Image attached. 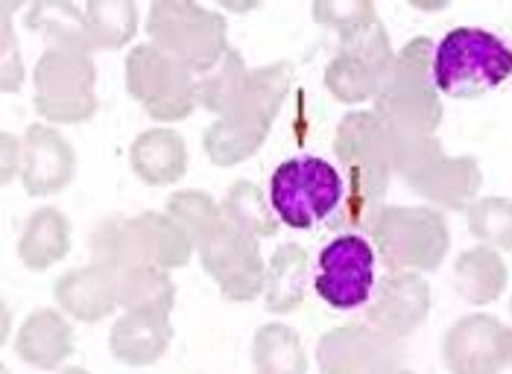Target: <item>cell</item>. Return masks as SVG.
<instances>
[{"instance_id": "cell-1", "label": "cell", "mask_w": 512, "mask_h": 374, "mask_svg": "<svg viewBox=\"0 0 512 374\" xmlns=\"http://www.w3.org/2000/svg\"><path fill=\"white\" fill-rule=\"evenodd\" d=\"M434 50L436 44L428 36L407 41L395 53L381 94L372 100V114L384 126L390 164L398 179L442 152L436 138L442 126V94L434 82Z\"/></svg>"}, {"instance_id": "cell-2", "label": "cell", "mask_w": 512, "mask_h": 374, "mask_svg": "<svg viewBox=\"0 0 512 374\" xmlns=\"http://www.w3.org/2000/svg\"><path fill=\"white\" fill-rule=\"evenodd\" d=\"M334 152L346 167V196L328 225L346 228V234L357 228L369 231L384 211V196L395 176L381 120L372 112L346 114L334 135Z\"/></svg>"}, {"instance_id": "cell-3", "label": "cell", "mask_w": 512, "mask_h": 374, "mask_svg": "<svg viewBox=\"0 0 512 374\" xmlns=\"http://www.w3.org/2000/svg\"><path fill=\"white\" fill-rule=\"evenodd\" d=\"M197 252L191 234L167 211H144L138 217H109L91 234V258L112 269L161 266L179 269Z\"/></svg>"}, {"instance_id": "cell-4", "label": "cell", "mask_w": 512, "mask_h": 374, "mask_svg": "<svg viewBox=\"0 0 512 374\" xmlns=\"http://www.w3.org/2000/svg\"><path fill=\"white\" fill-rule=\"evenodd\" d=\"M512 76V47L480 27H457L436 44V91L454 100H477Z\"/></svg>"}, {"instance_id": "cell-5", "label": "cell", "mask_w": 512, "mask_h": 374, "mask_svg": "<svg viewBox=\"0 0 512 374\" xmlns=\"http://www.w3.org/2000/svg\"><path fill=\"white\" fill-rule=\"evenodd\" d=\"M375 255L395 272H434L451 249V228L428 205H384L369 228Z\"/></svg>"}, {"instance_id": "cell-6", "label": "cell", "mask_w": 512, "mask_h": 374, "mask_svg": "<svg viewBox=\"0 0 512 374\" xmlns=\"http://www.w3.org/2000/svg\"><path fill=\"white\" fill-rule=\"evenodd\" d=\"M147 36L197 76L214 71L232 50L226 18L199 3H153L147 12Z\"/></svg>"}, {"instance_id": "cell-7", "label": "cell", "mask_w": 512, "mask_h": 374, "mask_svg": "<svg viewBox=\"0 0 512 374\" xmlns=\"http://www.w3.org/2000/svg\"><path fill=\"white\" fill-rule=\"evenodd\" d=\"M346 196V182L319 155L290 158L278 167L270 179V202L273 211L290 228H311L328 223Z\"/></svg>"}, {"instance_id": "cell-8", "label": "cell", "mask_w": 512, "mask_h": 374, "mask_svg": "<svg viewBox=\"0 0 512 374\" xmlns=\"http://www.w3.org/2000/svg\"><path fill=\"white\" fill-rule=\"evenodd\" d=\"M36 112L47 123L77 126L97 114V68L91 53L47 47L33 71Z\"/></svg>"}, {"instance_id": "cell-9", "label": "cell", "mask_w": 512, "mask_h": 374, "mask_svg": "<svg viewBox=\"0 0 512 374\" xmlns=\"http://www.w3.org/2000/svg\"><path fill=\"white\" fill-rule=\"evenodd\" d=\"M126 91L153 120H185L197 106V74L164 53L153 41L126 56Z\"/></svg>"}, {"instance_id": "cell-10", "label": "cell", "mask_w": 512, "mask_h": 374, "mask_svg": "<svg viewBox=\"0 0 512 374\" xmlns=\"http://www.w3.org/2000/svg\"><path fill=\"white\" fill-rule=\"evenodd\" d=\"M393 62V44H390L384 24L378 21L363 36L340 44V50L334 53V59L325 68L322 82L337 103L357 106V103L375 100L381 94Z\"/></svg>"}, {"instance_id": "cell-11", "label": "cell", "mask_w": 512, "mask_h": 374, "mask_svg": "<svg viewBox=\"0 0 512 374\" xmlns=\"http://www.w3.org/2000/svg\"><path fill=\"white\" fill-rule=\"evenodd\" d=\"M197 255L226 301H255L264 296L267 263L261 258V246L229 220L199 240Z\"/></svg>"}, {"instance_id": "cell-12", "label": "cell", "mask_w": 512, "mask_h": 374, "mask_svg": "<svg viewBox=\"0 0 512 374\" xmlns=\"http://www.w3.org/2000/svg\"><path fill=\"white\" fill-rule=\"evenodd\" d=\"M375 249L360 234L334 237L316 263L314 290L334 310L363 307L375 293Z\"/></svg>"}, {"instance_id": "cell-13", "label": "cell", "mask_w": 512, "mask_h": 374, "mask_svg": "<svg viewBox=\"0 0 512 374\" xmlns=\"http://www.w3.org/2000/svg\"><path fill=\"white\" fill-rule=\"evenodd\" d=\"M316 363L322 374H384L404 363V351L375 325L349 322L319 337Z\"/></svg>"}, {"instance_id": "cell-14", "label": "cell", "mask_w": 512, "mask_h": 374, "mask_svg": "<svg viewBox=\"0 0 512 374\" xmlns=\"http://www.w3.org/2000/svg\"><path fill=\"white\" fill-rule=\"evenodd\" d=\"M507 325L489 313L457 319L442 337V363L451 374H501L507 369Z\"/></svg>"}, {"instance_id": "cell-15", "label": "cell", "mask_w": 512, "mask_h": 374, "mask_svg": "<svg viewBox=\"0 0 512 374\" xmlns=\"http://www.w3.org/2000/svg\"><path fill=\"white\" fill-rule=\"evenodd\" d=\"M431 313V287L419 272H395L387 269V275L375 284L372 304L366 307L369 325L390 334L393 339L410 337L425 325Z\"/></svg>"}, {"instance_id": "cell-16", "label": "cell", "mask_w": 512, "mask_h": 374, "mask_svg": "<svg viewBox=\"0 0 512 374\" xmlns=\"http://www.w3.org/2000/svg\"><path fill=\"white\" fill-rule=\"evenodd\" d=\"M401 182L439 208L463 211L472 202H477V193L483 187V170L474 155L436 152L413 173H407Z\"/></svg>"}, {"instance_id": "cell-17", "label": "cell", "mask_w": 512, "mask_h": 374, "mask_svg": "<svg viewBox=\"0 0 512 374\" xmlns=\"http://www.w3.org/2000/svg\"><path fill=\"white\" fill-rule=\"evenodd\" d=\"M77 176V152L71 141L47 123H33L24 135L21 185L30 196H56Z\"/></svg>"}, {"instance_id": "cell-18", "label": "cell", "mask_w": 512, "mask_h": 374, "mask_svg": "<svg viewBox=\"0 0 512 374\" xmlns=\"http://www.w3.org/2000/svg\"><path fill=\"white\" fill-rule=\"evenodd\" d=\"M53 296L68 316L79 322H100L120 307L118 269L97 261L85 263L56 281Z\"/></svg>"}, {"instance_id": "cell-19", "label": "cell", "mask_w": 512, "mask_h": 374, "mask_svg": "<svg viewBox=\"0 0 512 374\" xmlns=\"http://www.w3.org/2000/svg\"><path fill=\"white\" fill-rule=\"evenodd\" d=\"M173 342V322L164 310H126L109 331V351L123 366H153Z\"/></svg>"}, {"instance_id": "cell-20", "label": "cell", "mask_w": 512, "mask_h": 374, "mask_svg": "<svg viewBox=\"0 0 512 374\" xmlns=\"http://www.w3.org/2000/svg\"><path fill=\"white\" fill-rule=\"evenodd\" d=\"M15 354L41 372L59 369L74 354V328L59 310L39 307L21 322L15 337Z\"/></svg>"}, {"instance_id": "cell-21", "label": "cell", "mask_w": 512, "mask_h": 374, "mask_svg": "<svg viewBox=\"0 0 512 374\" xmlns=\"http://www.w3.org/2000/svg\"><path fill=\"white\" fill-rule=\"evenodd\" d=\"M129 164H132V173L144 185H176L188 173V144L173 129H164V126L147 129L132 141Z\"/></svg>"}, {"instance_id": "cell-22", "label": "cell", "mask_w": 512, "mask_h": 374, "mask_svg": "<svg viewBox=\"0 0 512 374\" xmlns=\"http://www.w3.org/2000/svg\"><path fill=\"white\" fill-rule=\"evenodd\" d=\"M290 85H293L290 62H273V65L255 68L246 76V85H243V91L237 97L235 109L229 114H237L246 123L270 132L281 106H284V100H287V94H290Z\"/></svg>"}, {"instance_id": "cell-23", "label": "cell", "mask_w": 512, "mask_h": 374, "mask_svg": "<svg viewBox=\"0 0 512 374\" xmlns=\"http://www.w3.org/2000/svg\"><path fill=\"white\" fill-rule=\"evenodd\" d=\"M311 261L299 243H281L267 263L264 304L270 313H293L308 299Z\"/></svg>"}, {"instance_id": "cell-24", "label": "cell", "mask_w": 512, "mask_h": 374, "mask_svg": "<svg viewBox=\"0 0 512 374\" xmlns=\"http://www.w3.org/2000/svg\"><path fill=\"white\" fill-rule=\"evenodd\" d=\"M71 252V223L59 208H39L27 217L18 237V258L27 269L44 272Z\"/></svg>"}, {"instance_id": "cell-25", "label": "cell", "mask_w": 512, "mask_h": 374, "mask_svg": "<svg viewBox=\"0 0 512 374\" xmlns=\"http://www.w3.org/2000/svg\"><path fill=\"white\" fill-rule=\"evenodd\" d=\"M507 281H510L507 263L501 258V252L492 246L480 243L469 252H463L454 263V287L460 299H466L474 307H486L501 299L507 290Z\"/></svg>"}, {"instance_id": "cell-26", "label": "cell", "mask_w": 512, "mask_h": 374, "mask_svg": "<svg viewBox=\"0 0 512 374\" xmlns=\"http://www.w3.org/2000/svg\"><path fill=\"white\" fill-rule=\"evenodd\" d=\"M270 132L246 123L243 117L237 114H223L217 117L205 135H202V147L205 155L214 167H235L240 161L252 158L255 152L261 150V144L267 141Z\"/></svg>"}, {"instance_id": "cell-27", "label": "cell", "mask_w": 512, "mask_h": 374, "mask_svg": "<svg viewBox=\"0 0 512 374\" xmlns=\"http://www.w3.org/2000/svg\"><path fill=\"white\" fill-rule=\"evenodd\" d=\"M252 366L258 374H308L302 337L281 322L258 328L252 337Z\"/></svg>"}, {"instance_id": "cell-28", "label": "cell", "mask_w": 512, "mask_h": 374, "mask_svg": "<svg viewBox=\"0 0 512 374\" xmlns=\"http://www.w3.org/2000/svg\"><path fill=\"white\" fill-rule=\"evenodd\" d=\"M27 27L50 47L94 53V44L85 27V12L74 3H36L27 12Z\"/></svg>"}, {"instance_id": "cell-29", "label": "cell", "mask_w": 512, "mask_h": 374, "mask_svg": "<svg viewBox=\"0 0 512 374\" xmlns=\"http://www.w3.org/2000/svg\"><path fill=\"white\" fill-rule=\"evenodd\" d=\"M220 208H223V217L229 223L240 228V231H246L255 240L276 237L278 234V223L281 220H278L276 211H273L270 196L255 185V182H249V179H240V182L229 187L226 196H223V202H220Z\"/></svg>"}, {"instance_id": "cell-30", "label": "cell", "mask_w": 512, "mask_h": 374, "mask_svg": "<svg viewBox=\"0 0 512 374\" xmlns=\"http://www.w3.org/2000/svg\"><path fill=\"white\" fill-rule=\"evenodd\" d=\"M118 301L123 310H164L176 304V284L161 266H129L118 272Z\"/></svg>"}, {"instance_id": "cell-31", "label": "cell", "mask_w": 512, "mask_h": 374, "mask_svg": "<svg viewBox=\"0 0 512 374\" xmlns=\"http://www.w3.org/2000/svg\"><path fill=\"white\" fill-rule=\"evenodd\" d=\"M246 76H249V68L243 56L232 47L214 71L197 76V106L217 117L229 114L246 85Z\"/></svg>"}, {"instance_id": "cell-32", "label": "cell", "mask_w": 512, "mask_h": 374, "mask_svg": "<svg viewBox=\"0 0 512 374\" xmlns=\"http://www.w3.org/2000/svg\"><path fill=\"white\" fill-rule=\"evenodd\" d=\"M85 27L94 50H120L138 33V9L135 3H88L85 9Z\"/></svg>"}, {"instance_id": "cell-33", "label": "cell", "mask_w": 512, "mask_h": 374, "mask_svg": "<svg viewBox=\"0 0 512 374\" xmlns=\"http://www.w3.org/2000/svg\"><path fill=\"white\" fill-rule=\"evenodd\" d=\"M469 231L483 246L512 249V199L507 196H483L469 205Z\"/></svg>"}, {"instance_id": "cell-34", "label": "cell", "mask_w": 512, "mask_h": 374, "mask_svg": "<svg viewBox=\"0 0 512 374\" xmlns=\"http://www.w3.org/2000/svg\"><path fill=\"white\" fill-rule=\"evenodd\" d=\"M167 214L182 223V228L191 234L194 246H197L202 237H208L214 228L223 225V208L220 202H214L208 193L202 190H179L167 199Z\"/></svg>"}, {"instance_id": "cell-35", "label": "cell", "mask_w": 512, "mask_h": 374, "mask_svg": "<svg viewBox=\"0 0 512 374\" xmlns=\"http://www.w3.org/2000/svg\"><path fill=\"white\" fill-rule=\"evenodd\" d=\"M311 15L319 27H328L340 36V44L352 41V38L363 36L369 27H375L381 18H378V9L375 3H366V0H357V3H314L311 6Z\"/></svg>"}, {"instance_id": "cell-36", "label": "cell", "mask_w": 512, "mask_h": 374, "mask_svg": "<svg viewBox=\"0 0 512 374\" xmlns=\"http://www.w3.org/2000/svg\"><path fill=\"white\" fill-rule=\"evenodd\" d=\"M12 3L0 6V88L3 94H15L24 85V59L15 41V30H12Z\"/></svg>"}, {"instance_id": "cell-37", "label": "cell", "mask_w": 512, "mask_h": 374, "mask_svg": "<svg viewBox=\"0 0 512 374\" xmlns=\"http://www.w3.org/2000/svg\"><path fill=\"white\" fill-rule=\"evenodd\" d=\"M0 152H3V185H9L15 179V173H21V164H24V141L15 138L12 132H3L0 138Z\"/></svg>"}, {"instance_id": "cell-38", "label": "cell", "mask_w": 512, "mask_h": 374, "mask_svg": "<svg viewBox=\"0 0 512 374\" xmlns=\"http://www.w3.org/2000/svg\"><path fill=\"white\" fill-rule=\"evenodd\" d=\"M226 9H235V12H249V9H258V3H226Z\"/></svg>"}, {"instance_id": "cell-39", "label": "cell", "mask_w": 512, "mask_h": 374, "mask_svg": "<svg viewBox=\"0 0 512 374\" xmlns=\"http://www.w3.org/2000/svg\"><path fill=\"white\" fill-rule=\"evenodd\" d=\"M507 366H512V328L507 331Z\"/></svg>"}, {"instance_id": "cell-40", "label": "cell", "mask_w": 512, "mask_h": 374, "mask_svg": "<svg viewBox=\"0 0 512 374\" xmlns=\"http://www.w3.org/2000/svg\"><path fill=\"white\" fill-rule=\"evenodd\" d=\"M56 374H91V372H85V369H79V366H71V369H62V372H56Z\"/></svg>"}, {"instance_id": "cell-41", "label": "cell", "mask_w": 512, "mask_h": 374, "mask_svg": "<svg viewBox=\"0 0 512 374\" xmlns=\"http://www.w3.org/2000/svg\"><path fill=\"white\" fill-rule=\"evenodd\" d=\"M384 374H413L410 369H404V366H398V369H390V372H384Z\"/></svg>"}, {"instance_id": "cell-42", "label": "cell", "mask_w": 512, "mask_h": 374, "mask_svg": "<svg viewBox=\"0 0 512 374\" xmlns=\"http://www.w3.org/2000/svg\"><path fill=\"white\" fill-rule=\"evenodd\" d=\"M510 313H512V301H510Z\"/></svg>"}]
</instances>
